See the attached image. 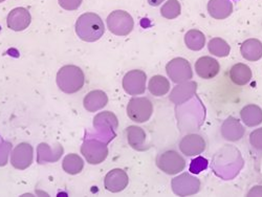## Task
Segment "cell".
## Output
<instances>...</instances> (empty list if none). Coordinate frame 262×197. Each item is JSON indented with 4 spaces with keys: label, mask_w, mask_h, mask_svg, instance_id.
Listing matches in <instances>:
<instances>
[{
    "label": "cell",
    "mask_w": 262,
    "mask_h": 197,
    "mask_svg": "<svg viewBox=\"0 0 262 197\" xmlns=\"http://www.w3.org/2000/svg\"><path fill=\"white\" fill-rule=\"evenodd\" d=\"M77 36L85 42H96L105 33V27L101 17L95 13L81 15L75 26Z\"/></svg>",
    "instance_id": "1"
},
{
    "label": "cell",
    "mask_w": 262,
    "mask_h": 197,
    "mask_svg": "<svg viewBox=\"0 0 262 197\" xmlns=\"http://www.w3.org/2000/svg\"><path fill=\"white\" fill-rule=\"evenodd\" d=\"M56 81L61 92L72 95L82 90L85 83V75L76 65H64L57 73Z\"/></svg>",
    "instance_id": "2"
},
{
    "label": "cell",
    "mask_w": 262,
    "mask_h": 197,
    "mask_svg": "<svg viewBox=\"0 0 262 197\" xmlns=\"http://www.w3.org/2000/svg\"><path fill=\"white\" fill-rule=\"evenodd\" d=\"M106 21L108 30L117 36H127L135 28L134 18L128 12L122 10L112 12Z\"/></svg>",
    "instance_id": "3"
},
{
    "label": "cell",
    "mask_w": 262,
    "mask_h": 197,
    "mask_svg": "<svg viewBox=\"0 0 262 197\" xmlns=\"http://www.w3.org/2000/svg\"><path fill=\"white\" fill-rule=\"evenodd\" d=\"M154 114V104L148 98H133L127 105V116L136 123L149 121Z\"/></svg>",
    "instance_id": "4"
},
{
    "label": "cell",
    "mask_w": 262,
    "mask_h": 197,
    "mask_svg": "<svg viewBox=\"0 0 262 197\" xmlns=\"http://www.w3.org/2000/svg\"><path fill=\"white\" fill-rule=\"evenodd\" d=\"M157 166L169 175H176L186 168V161L176 150L162 152L157 158Z\"/></svg>",
    "instance_id": "5"
},
{
    "label": "cell",
    "mask_w": 262,
    "mask_h": 197,
    "mask_svg": "<svg viewBox=\"0 0 262 197\" xmlns=\"http://www.w3.org/2000/svg\"><path fill=\"white\" fill-rule=\"evenodd\" d=\"M81 153L86 162L91 165L103 163L108 156L107 144L94 139H87L81 146Z\"/></svg>",
    "instance_id": "6"
},
{
    "label": "cell",
    "mask_w": 262,
    "mask_h": 197,
    "mask_svg": "<svg viewBox=\"0 0 262 197\" xmlns=\"http://www.w3.org/2000/svg\"><path fill=\"white\" fill-rule=\"evenodd\" d=\"M166 73L172 82L180 84L193 78L191 64L185 58H174L166 65Z\"/></svg>",
    "instance_id": "7"
},
{
    "label": "cell",
    "mask_w": 262,
    "mask_h": 197,
    "mask_svg": "<svg viewBox=\"0 0 262 197\" xmlns=\"http://www.w3.org/2000/svg\"><path fill=\"white\" fill-rule=\"evenodd\" d=\"M172 191L179 196H191L201 190V181L190 173H183L171 182Z\"/></svg>",
    "instance_id": "8"
},
{
    "label": "cell",
    "mask_w": 262,
    "mask_h": 197,
    "mask_svg": "<svg viewBox=\"0 0 262 197\" xmlns=\"http://www.w3.org/2000/svg\"><path fill=\"white\" fill-rule=\"evenodd\" d=\"M147 75L140 70H134L128 72L123 78V89L125 93L130 96H140L146 91Z\"/></svg>",
    "instance_id": "9"
},
{
    "label": "cell",
    "mask_w": 262,
    "mask_h": 197,
    "mask_svg": "<svg viewBox=\"0 0 262 197\" xmlns=\"http://www.w3.org/2000/svg\"><path fill=\"white\" fill-rule=\"evenodd\" d=\"M34 159V149L29 143H20L11 155V164L15 169H28Z\"/></svg>",
    "instance_id": "10"
},
{
    "label": "cell",
    "mask_w": 262,
    "mask_h": 197,
    "mask_svg": "<svg viewBox=\"0 0 262 197\" xmlns=\"http://www.w3.org/2000/svg\"><path fill=\"white\" fill-rule=\"evenodd\" d=\"M205 139L196 134L185 136L180 142V150L187 157L200 156L206 150Z\"/></svg>",
    "instance_id": "11"
},
{
    "label": "cell",
    "mask_w": 262,
    "mask_h": 197,
    "mask_svg": "<svg viewBox=\"0 0 262 197\" xmlns=\"http://www.w3.org/2000/svg\"><path fill=\"white\" fill-rule=\"evenodd\" d=\"M129 184L128 174L122 169H114L109 171L104 180L105 189L112 193L122 192Z\"/></svg>",
    "instance_id": "12"
},
{
    "label": "cell",
    "mask_w": 262,
    "mask_h": 197,
    "mask_svg": "<svg viewBox=\"0 0 262 197\" xmlns=\"http://www.w3.org/2000/svg\"><path fill=\"white\" fill-rule=\"evenodd\" d=\"M198 92V83L194 81H187L178 84L172 90L169 100L176 105H182L189 101Z\"/></svg>",
    "instance_id": "13"
},
{
    "label": "cell",
    "mask_w": 262,
    "mask_h": 197,
    "mask_svg": "<svg viewBox=\"0 0 262 197\" xmlns=\"http://www.w3.org/2000/svg\"><path fill=\"white\" fill-rule=\"evenodd\" d=\"M32 23V16L25 8H16L12 10L7 18L9 29L15 32L25 31Z\"/></svg>",
    "instance_id": "14"
},
{
    "label": "cell",
    "mask_w": 262,
    "mask_h": 197,
    "mask_svg": "<svg viewBox=\"0 0 262 197\" xmlns=\"http://www.w3.org/2000/svg\"><path fill=\"white\" fill-rule=\"evenodd\" d=\"M221 71L218 61L212 57L205 56L195 62V72L202 79L209 80L216 77Z\"/></svg>",
    "instance_id": "15"
},
{
    "label": "cell",
    "mask_w": 262,
    "mask_h": 197,
    "mask_svg": "<svg viewBox=\"0 0 262 197\" xmlns=\"http://www.w3.org/2000/svg\"><path fill=\"white\" fill-rule=\"evenodd\" d=\"M221 133L223 138L229 142H237L245 136L246 129L239 120L234 117H229L222 125Z\"/></svg>",
    "instance_id": "16"
},
{
    "label": "cell",
    "mask_w": 262,
    "mask_h": 197,
    "mask_svg": "<svg viewBox=\"0 0 262 197\" xmlns=\"http://www.w3.org/2000/svg\"><path fill=\"white\" fill-rule=\"evenodd\" d=\"M127 141L131 148L137 151H145L149 148L146 144V133L143 128L138 126H129L126 130Z\"/></svg>",
    "instance_id": "17"
},
{
    "label": "cell",
    "mask_w": 262,
    "mask_h": 197,
    "mask_svg": "<svg viewBox=\"0 0 262 197\" xmlns=\"http://www.w3.org/2000/svg\"><path fill=\"white\" fill-rule=\"evenodd\" d=\"M209 15L217 20L228 18L233 12V5L230 0H209Z\"/></svg>",
    "instance_id": "18"
},
{
    "label": "cell",
    "mask_w": 262,
    "mask_h": 197,
    "mask_svg": "<svg viewBox=\"0 0 262 197\" xmlns=\"http://www.w3.org/2000/svg\"><path fill=\"white\" fill-rule=\"evenodd\" d=\"M108 103V97L103 91H93L84 98L83 105L87 112L96 113L103 109Z\"/></svg>",
    "instance_id": "19"
},
{
    "label": "cell",
    "mask_w": 262,
    "mask_h": 197,
    "mask_svg": "<svg viewBox=\"0 0 262 197\" xmlns=\"http://www.w3.org/2000/svg\"><path fill=\"white\" fill-rule=\"evenodd\" d=\"M240 53L248 61H258L262 58V42L258 39H248L242 45Z\"/></svg>",
    "instance_id": "20"
},
{
    "label": "cell",
    "mask_w": 262,
    "mask_h": 197,
    "mask_svg": "<svg viewBox=\"0 0 262 197\" xmlns=\"http://www.w3.org/2000/svg\"><path fill=\"white\" fill-rule=\"evenodd\" d=\"M240 118L248 127H255L262 123V109L255 104L245 106L240 112Z\"/></svg>",
    "instance_id": "21"
},
{
    "label": "cell",
    "mask_w": 262,
    "mask_h": 197,
    "mask_svg": "<svg viewBox=\"0 0 262 197\" xmlns=\"http://www.w3.org/2000/svg\"><path fill=\"white\" fill-rule=\"evenodd\" d=\"M230 79L235 85H247L252 80V71L248 65L244 63H237L233 65L230 71Z\"/></svg>",
    "instance_id": "22"
},
{
    "label": "cell",
    "mask_w": 262,
    "mask_h": 197,
    "mask_svg": "<svg viewBox=\"0 0 262 197\" xmlns=\"http://www.w3.org/2000/svg\"><path fill=\"white\" fill-rule=\"evenodd\" d=\"M170 82L167 78L157 75L154 76L148 84V90L151 95H154L156 97H163L167 95L170 91Z\"/></svg>",
    "instance_id": "23"
},
{
    "label": "cell",
    "mask_w": 262,
    "mask_h": 197,
    "mask_svg": "<svg viewBox=\"0 0 262 197\" xmlns=\"http://www.w3.org/2000/svg\"><path fill=\"white\" fill-rule=\"evenodd\" d=\"M185 43L189 50L199 52L206 45V36L199 30H190L185 35Z\"/></svg>",
    "instance_id": "24"
},
{
    "label": "cell",
    "mask_w": 262,
    "mask_h": 197,
    "mask_svg": "<svg viewBox=\"0 0 262 197\" xmlns=\"http://www.w3.org/2000/svg\"><path fill=\"white\" fill-rule=\"evenodd\" d=\"M62 168L67 173L71 175H76L83 170L84 162L80 156L76 155V153H71V155L64 158Z\"/></svg>",
    "instance_id": "25"
},
{
    "label": "cell",
    "mask_w": 262,
    "mask_h": 197,
    "mask_svg": "<svg viewBox=\"0 0 262 197\" xmlns=\"http://www.w3.org/2000/svg\"><path fill=\"white\" fill-rule=\"evenodd\" d=\"M208 50L213 56L224 58L229 56L231 52V47L226 40L222 38H213L208 43Z\"/></svg>",
    "instance_id": "26"
},
{
    "label": "cell",
    "mask_w": 262,
    "mask_h": 197,
    "mask_svg": "<svg viewBox=\"0 0 262 197\" xmlns=\"http://www.w3.org/2000/svg\"><path fill=\"white\" fill-rule=\"evenodd\" d=\"M182 7L179 0H168V2L162 7L161 15L166 19H176L181 15Z\"/></svg>",
    "instance_id": "27"
},
{
    "label": "cell",
    "mask_w": 262,
    "mask_h": 197,
    "mask_svg": "<svg viewBox=\"0 0 262 197\" xmlns=\"http://www.w3.org/2000/svg\"><path fill=\"white\" fill-rule=\"evenodd\" d=\"M53 150L47 143H41L38 146V163L45 164L47 162L54 163L57 162L61 156L60 155H52Z\"/></svg>",
    "instance_id": "28"
},
{
    "label": "cell",
    "mask_w": 262,
    "mask_h": 197,
    "mask_svg": "<svg viewBox=\"0 0 262 197\" xmlns=\"http://www.w3.org/2000/svg\"><path fill=\"white\" fill-rule=\"evenodd\" d=\"M94 125L96 127H100V126H103V125H108V126H111L112 128L114 127L115 129H117V127H118V119H117V117L114 114L109 113V112H105V113L99 114L95 118Z\"/></svg>",
    "instance_id": "29"
},
{
    "label": "cell",
    "mask_w": 262,
    "mask_h": 197,
    "mask_svg": "<svg viewBox=\"0 0 262 197\" xmlns=\"http://www.w3.org/2000/svg\"><path fill=\"white\" fill-rule=\"evenodd\" d=\"M208 168V161L205 158L199 157L191 162L190 172L193 174H199Z\"/></svg>",
    "instance_id": "30"
},
{
    "label": "cell",
    "mask_w": 262,
    "mask_h": 197,
    "mask_svg": "<svg viewBox=\"0 0 262 197\" xmlns=\"http://www.w3.org/2000/svg\"><path fill=\"white\" fill-rule=\"evenodd\" d=\"M250 143L258 151H262V128L255 129L250 135Z\"/></svg>",
    "instance_id": "31"
},
{
    "label": "cell",
    "mask_w": 262,
    "mask_h": 197,
    "mask_svg": "<svg viewBox=\"0 0 262 197\" xmlns=\"http://www.w3.org/2000/svg\"><path fill=\"white\" fill-rule=\"evenodd\" d=\"M83 0H58L60 7L67 11H76L80 8Z\"/></svg>",
    "instance_id": "32"
},
{
    "label": "cell",
    "mask_w": 262,
    "mask_h": 197,
    "mask_svg": "<svg viewBox=\"0 0 262 197\" xmlns=\"http://www.w3.org/2000/svg\"><path fill=\"white\" fill-rule=\"evenodd\" d=\"M249 197H254V196H262V186H254L249 192H248Z\"/></svg>",
    "instance_id": "33"
},
{
    "label": "cell",
    "mask_w": 262,
    "mask_h": 197,
    "mask_svg": "<svg viewBox=\"0 0 262 197\" xmlns=\"http://www.w3.org/2000/svg\"><path fill=\"white\" fill-rule=\"evenodd\" d=\"M164 2H165V0H148V4L151 7H159Z\"/></svg>",
    "instance_id": "34"
},
{
    "label": "cell",
    "mask_w": 262,
    "mask_h": 197,
    "mask_svg": "<svg viewBox=\"0 0 262 197\" xmlns=\"http://www.w3.org/2000/svg\"><path fill=\"white\" fill-rule=\"evenodd\" d=\"M4 2H6V0H0V4H2V3H4Z\"/></svg>",
    "instance_id": "35"
}]
</instances>
